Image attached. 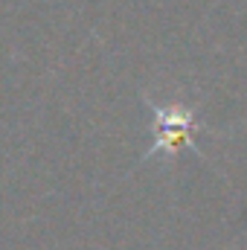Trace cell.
I'll return each instance as SVG.
<instances>
[{
    "instance_id": "6da1fadb",
    "label": "cell",
    "mask_w": 247,
    "mask_h": 250,
    "mask_svg": "<svg viewBox=\"0 0 247 250\" xmlns=\"http://www.w3.org/2000/svg\"><path fill=\"white\" fill-rule=\"evenodd\" d=\"M151 120H154V143L151 151H181L184 146H195V134L204 128V123L195 117L189 105H151Z\"/></svg>"
}]
</instances>
